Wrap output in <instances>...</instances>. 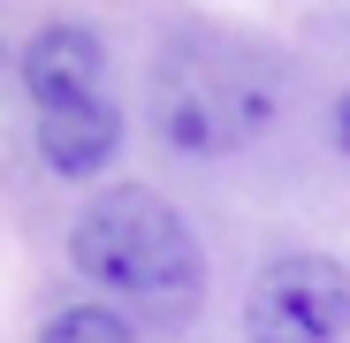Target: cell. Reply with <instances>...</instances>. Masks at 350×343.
<instances>
[{
	"instance_id": "1",
	"label": "cell",
	"mask_w": 350,
	"mask_h": 343,
	"mask_svg": "<svg viewBox=\"0 0 350 343\" xmlns=\"http://www.w3.org/2000/svg\"><path fill=\"white\" fill-rule=\"evenodd\" d=\"M69 267L152 328H183L206 305V252L191 221L145 183H107L69 229Z\"/></svg>"
},
{
	"instance_id": "2",
	"label": "cell",
	"mask_w": 350,
	"mask_h": 343,
	"mask_svg": "<svg viewBox=\"0 0 350 343\" xmlns=\"http://www.w3.org/2000/svg\"><path fill=\"white\" fill-rule=\"evenodd\" d=\"M23 99L31 130L53 176H99L122 153V99H114V62L92 23H46L23 46Z\"/></svg>"
},
{
	"instance_id": "3",
	"label": "cell",
	"mask_w": 350,
	"mask_h": 343,
	"mask_svg": "<svg viewBox=\"0 0 350 343\" xmlns=\"http://www.w3.org/2000/svg\"><path fill=\"white\" fill-rule=\"evenodd\" d=\"M274 123V77L259 53L228 46L213 31L198 38H175L152 69V130L167 153H198V160H221V153H244L259 130Z\"/></svg>"
},
{
	"instance_id": "4",
	"label": "cell",
	"mask_w": 350,
	"mask_h": 343,
	"mask_svg": "<svg viewBox=\"0 0 350 343\" xmlns=\"http://www.w3.org/2000/svg\"><path fill=\"white\" fill-rule=\"evenodd\" d=\"M350 267L335 252H282L244 290V343H342Z\"/></svg>"
},
{
	"instance_id": "5",
	"label": "cell",
	"mask_w": 350,
	"mask_h": 343,
	"mask_svg": "<svg viewBox=\"0 0 350 343\" xmlns=\"http://www.w3.org/2000/svg\"><path fill=\"white\" fill-rule=\"evenodd\" d=\"M38 343H137V328H130V313H122V305H99V298H84V305L46 313Z\"/></svg>"
},
{
	"instance_id": "6",
	"label": "cell",
	"mask_w": 350,
	"mask_h": 343,
	"mask_svg": "<svg viewBox=\"0 0 350 343\" xmlns=\"http://www.w3.org/2000/svg\"><path fill=\"white\" fill-rule=\"evenodd\" d=\"M327 130H335V145H342V153H350V92H342V99H335V114H327Z\"/></svg>"
}]
</instances>
